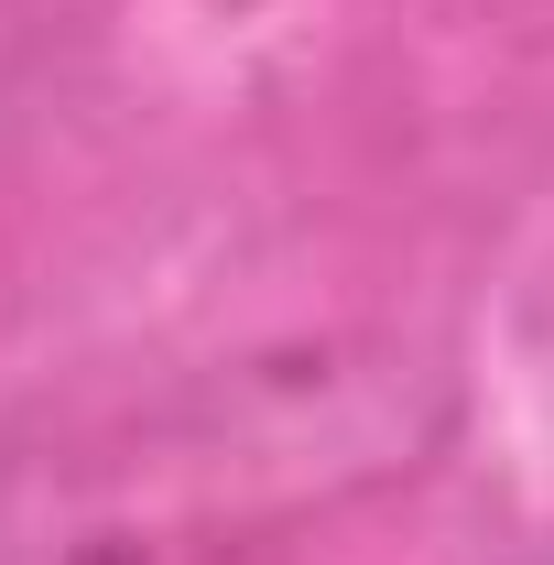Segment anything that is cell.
<instances>
[{"label":"cell","mask_w":554,"mask_h":565,"mask_svg":"<svg viewBox=\"0 0 554 565\" xmlns=\"http://www.w3.org/2000/svg\"><path fill=\"white\" fill-rule=\"evenodd\" d=\"M392 370H294L141 403L120 435L0 457V565H239L294 511L414 468Z\"/></svg>","instance_id":"1"}]
</instances>
